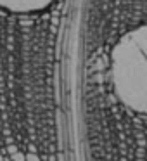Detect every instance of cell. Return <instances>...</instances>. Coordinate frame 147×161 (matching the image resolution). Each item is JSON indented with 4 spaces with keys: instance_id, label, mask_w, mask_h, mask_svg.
I'll list each match as a JSON object with an SVG mask.
<instances>
[{
    "instance_id": "2",
    "label": "cell",
    "mask_w": 147,
    "mask_h": 161,
    "mask_svg": "<svg viewBox=\"0 0 147 161\" xmlns=\"http://www.w3.org/2000/svg\"><path fill=\"white\" fill-rule=\"evenodd\" d=\"M64 0H0V21L12 19L23 25L33 19H54Z\"/></svg>"
},
{
    "instance_id": "3",
    "label": "cell",
    "mask_w": 147,
    "mask_h": 161,
    "mask_svg": "<svg viewBox=\"0 0 147 161\" xmlns=\"http://www.w3.org/2000/svg\"><path fill=\"white\" fill-rule=\"evenodd\" d=\"M0 161H33V156L26 158V159H9V158H0ZM35 161H57V158H35Z\"/></svg>"
},
{
    "instance_id": "1",
    "label": "cell",
    "mask_w": 147,
    "mask_h": 161,
    "mask_svg": "<svg viewBox=\"0 0 147 161\" xmlns=\"http://www.w3.org/2000/svg\"><path fill=\"white\" fill-rule=\"evenodd\" d=\"M109 81L123 108L147 116V23L118 36L109 52Z\"/></svg>"
}]
</instances>
